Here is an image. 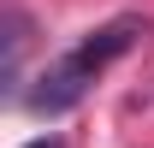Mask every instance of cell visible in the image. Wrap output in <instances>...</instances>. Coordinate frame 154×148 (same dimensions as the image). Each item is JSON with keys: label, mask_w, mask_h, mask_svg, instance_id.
<instances>
[{"label": "cell", "mask_w": 154, "mask_h": 148, "mask_svg": "<svg viewBox=\"0 0 154 148\" xmlns=\"http://www.w3.org/2000/svg\"><path fill=\"white\" fill-rule=\"evenodd\" d=\"M30 48V18L18 6H6V89H18V59Z\"/></svg>", "instance_id": "7a4b0ae2"}, {"label": "cell", "mask_w": 154, "mask_h": 148, "mask_svg": "<svg viewBox=\"0 0 154 148\" xmlns=\"http://www.w3.org/2000/svg\"><path fill=\"white\" fill-rule=\"evenodd\" d=\"M24 148H65L59 136H36V142H24Z\"/></svg>", "instance_id": "3957f363"}, {"label": "cell", "mask_w": 154, "mask_h": 148, "mask_svg": "<svg viewBox=\"0 0 154 148\" xmlns=\"http://www.w3.org/2000/svg\"><path fill=\"white\" fill-rule=\"evenodd\" d=\"M136 36H142V18H136V12H125V18H113V24H101V30H89L71 54H59L54 65L36 77V89H30V113H42V119L71 113L77 101L89 95V83H95V77L107 71L119 54H131V48H136Z\"/></svg>", "instance_id": "6da1fadb"}]
</instances>
